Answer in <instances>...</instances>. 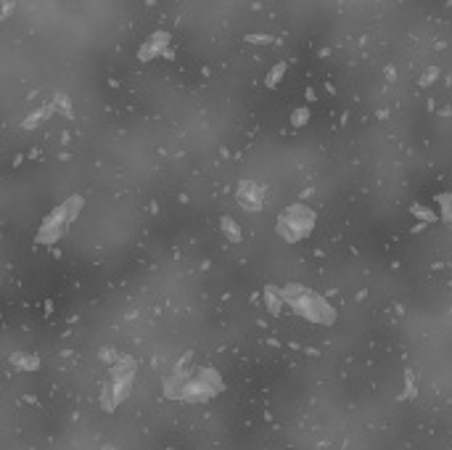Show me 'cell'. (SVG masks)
<instances>
[{
	"mask_svg": "<svg viewBox=\"0 0 452 450\" xmlns=\"http://www.w3.org/2000/svg\"><path fill=\"white\" fill-rule=\"evenodd\" d=\"M281 297L299 315L307 318V321H315V323H334L336 321V313L323 302V297L312 294V291L304 289V286H286V289H281Z\"/></svg>",
	"mask_w": 452,
	"mask_h": 450,
	"instance_id": "6da1fadb",
	"label": "cell"
},
{
	"mask_svg": "<svg viewBox=\"0 0 452 450\" xmlns=\"http://www.w3.org/2000/svg\"><path fill=\"white\" fill-rule=\"evenodd\" d=\"M312 225H315L312 209H307L304 204H291L283 212L281 225H278V233H281L283 238H288V241H299V238H304L312 231Z\"/></svg>",
	"mask_w": 452,
	"mask_h": 450,
	"instance_id": "7a4b0ae2",
	"label": "cell"
},
{
	"mask_svg": "<svg viewBox=\"0 0 452 450\" xmlns=\"http://www.w3.org/2000/svg\"><path fill=\"white\" fill-rule=\"evenodd\" d=\"M235 196H238V202H241L244 209H249V212L262 209V188H259V185L244 180L241 185H238V193Z\"/></svg>",
	"mask_w": 452,
	"mask_h": 450,
	"instance_id": "3957f363",
	"label": "cell"
},
{
	"mask_svg": "<svg viewBox=\"0 0 452 450\" xmlns=\"http://www.w3.org/2000/svg\"><path fill=\"white\" fill-rule=\"evenodd\" d=\"M167 43H169V35H164V32H156L148 43H145L143 48H140V59H154L156 53H167L164 48H167Z\"/></svg>",
	"mask_w": 452,
	"mask_h": 450,
	"instance_id": "277c9868",
	"label": "cell"
},
{
	"mask_svg": "<svg viewBox=\"0 0 452 450\" xmlns=\"http://www.w3.org/2000/svg\"><path fill=\"white\" fill-rule=\"evenodd\" d=\"M264 302H267V310L273 315H278V313L283 310V297H281V291H275V286L264 289Z\"/></svg>",
	"mask_w": 452,
	"mask_h": 450,
	"instance_id": "5b68a950",
	"label": "cell"
},
{
	"mask_svg": "<svg viewBox=\"0 0 452 450\" xmlns=\"http://www.w3.org/2000/svg\"><path fill=\"white\" fill-rule=\"evenodd\" d=\"M222 231H225V236L230 238V241H241V231H238V225L230 220V217H222Z\"/></svg>",
	"mask_w": 452,
	"mask_h": 450,
	"instance_id": "8992f818",
	"label": "cell"
},
{
	"mask_svg": "<svg viewBox=\"0 0 452 450\" xmlns=\"http://www.w3.org/2000/svg\"><path fill=\"white\" fill-rule=\"evenodd\" d=\"M79 209H82V199H79V196H72L69 202H66V217H69V222L79 215Z\"/></svg>",
	"mask_w": 452,
	"mask_h": 450,
	"instance_id": "52a82bcc",
	"label": "cell"
},
{
	"mask_svg": "<svg viewBox=\"0 0 452 450\" xmlns=\"http://www.w3.org/2000/svg\"><path fill=\"white\" fill-rule=\"evenodd\" d=\"M13 365L16 368H37L40 360L37 357H13Z\"/></svg>",
	"mask_w": 452,
	"mask_h": 450,
	"instance_id": "ba28073f",
	"label": "cell"
},
{
	"mask_svg": "<svg viewBox=\"0 0 452 450\" xmlns=\"http://www.w3.org/2000/svg\"><path fill=\"white\" fill-rule=\"evenodd\" d=\"M283 72H286V64H278L275 69L270 72V79H267V85H275L278 79H281V74H283Z\"/></svg>",
	"mask_w": 452,
	"mask_h": 450,
	"instance_id": "9c48e42d",
	"label": "cell"
},
{
	"mask_svg": "<svg viewBox=\"0 0 452 450\" xmlns=\"http://www.w3.org/2000/svg\"><path fill=\"white\" fill-rule=\"evenodd\" d=\"M413 215H415V217H423V220H429V222L434 220V212L426 209V207H413Z\"/></svg>",
	"mask_w": 452,
	"mask_h": 450,
	"instance_id": "30bf717a",
	"label": "cell"
},
{
	"mask_svg": "<svg viewBox=\"0 0 452 450\" xmlns=\"http://www.w3.org/2000/svg\"><path fill=\"white\" fill-rule=\"evenodd\" d=\"M407 387H405V397H415V381H413V374L407 371Z\"/></svg>",
	"mask_w": 452,
	"mask_h": 450,
	"instance_id": "8fae6325",
	"label": "cell"
},
{
	"mask_svg": "<svg viewBox=\"0 0 452 450\" xmlns=\"http://www.w3.org/2000/svg\"><path fill=\"white\" fill-rule=\"evenodd\" d=\"M304 122H307V111H304V109L294 111V125H304Z\"/></svg>",
	"mask_w": 452,
	"mask_h": 450,
	"instance_id": "7c38bea8",
	"label": "cell"
},
{
	"mask_svg": "<svg viewBox=\"0 0 452 450\" xmlns=\"http://www.w3.org/2000/svg\"><path fill=\"white\" fill-rule=\"evenodd\" d=\"M103 450H114V447H103Z\"/></svg>",
	"mask_w": 452,
	"mask_h": 450,
	"instance_id": "4fadbf2b",
	"label": "cell"
}]
</instances>
